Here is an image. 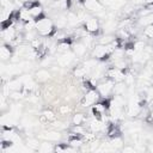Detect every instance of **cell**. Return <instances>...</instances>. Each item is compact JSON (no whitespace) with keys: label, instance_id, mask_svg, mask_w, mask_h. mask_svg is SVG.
<instances>
[{"label":"cell","instance_id":"3957f363","mask_svg":"<svg viewBox=\"0 0 153 153\" xmlns=\"http://www.w3.org/2000/svg\"><path fill=\"white\" fill-rule=\"evenodd\" d=\"M100 98H102V97H100V94H99V92L97 91L96 87L90 88V90H87L86 93L84 94L82 100H81V105H82L84 108H90V106H92L94 103H97Z\"/></svg>","mask_w":153,"mask_h":153},{"label":"cell","instance_id":"4fadbf2b","mask_svg":"<svg viewBox=\"0 0 153 153\" xmlns=\"http://www.w3.org/2000/svg\"><path fill=\"white\" fill-rule=\"evenodd\" d=\"M54 24H55V27L57 30H65L67 26H68V19H67V13H63V12H59L54 16V19H53Z\"/></svg>","mask_w":153,"mask_h":153},{"label":"cell","instance_id":"f546056e","mask_svg":"<svg viewBox=\"0 0 153 153\" xmlns=\"http://www.w3.org/2000/svg\"><path fill=\"white\" fill-rule=\"evenodd\" d=\"M146 45H147V44H146L143 41H141V39H136V41L133 42V49H134L135 53H136V51H142Z\"/></svg>","mask_w":153,"mask_h":153},{"label":"cell","instance_id":"484cf974","mask_svg":"<svg viewBox=\"0 0 153 153\" xmlns=\"http://www.w3.org/2000/svg\"><path fill=\"white\" fill-rule=\"evenodd\" d=\"M128 90V86L126 85L124 81H118V82H115V86H114V94H122L124 96L126 92Z\"/></svg>","mask_w":153,"mask_h":153},{"label":"cell","instance_id":"8fae6325","mask_svg":"<svg viewBox=\"0 0 153 153\" xmlns=\"http://www.w3.org/2000/svg\"><path fill=\"white\" fill-rule=\"evenodd\" d=\"M106 128H108V124H106V123H104L100 118L92 117V118L88 121V129H90L91 131L96 133V134L104 131Z\"/></svg>","mask_w":153,"mask_h":153},{"label":"cell","instance_id":"5bb4252c","mask_svg":"<svg viewBox=\"0 0 153 153\" xmlns=\"http://www.w3.org/2000/svg\"><path fill=\"white\" fill-rule=\"evenodd\" d=\"M87 50H90L88 47H87L85 43H82L81 41H79V42H76V43H73V45H72V51L75 54V56H76L78 59L84 57V56L86 55Z\"/></svg>","mask_w":153,"mask_h":153},{"label":"cell","instance_id":"ffe728a7","mask_svg":"<svg viewBox=\"0 0 153 153\" xmlns=\"http://www.w3.org/2000/svg\"><path fill=\"white\" fill-rule=\"evenodd\" d=\"M90 73H91V72L87 69V67H86L84 63L76 66V67L73 69V74H74V76H76V78H84V76L88 75Z\"/></svg>","mask_w":153,"mask_h":153},{"label":"cell","instance_id":"e575fe53","mask_svg":"<svg viewBox=\"0 0 153 153\" xmlns=\"http://www.w3.org/2000/svg\"><path fill=\"white\" fill-rule=\"evenodd\" d=\"M122 151H123V152H135L136 148H134V146L128 145V146H124V147L122 148Z\"/></svg>","mask_w":153,"mask_h":153},{"label":"cell","instance_id":"f1b7e54d","mask_svg":"<svg viewBox=\"0 0 153 153\" xmlns=\"http://www.w3.org/2000/svg\"><path fill=\"white\" fill-rule=\"evenodd\" d=\"M71 133L76 134V135H84L86 133V129H85L84 124H73L71 127Z\"/></svg>","mask_w":153,"mask_h":153},{"label":"cell","instance_id":"2e32d148","mask_svg":"<svg viewBox=\"0 0 153 153\" xmlns=\"http://www.w3.org/2000/svg\"><path fill=\"white\" fill-rule=\"evenodd\" d=\"M50 76H51L50 72L45 68H39L38 71L35 72V79L37 82H45L50 79Z\"/></svg>","mask_w":153,"mask_h":153},{"label":"cell","instance_id":"4316f807","mask_svg":"<svg viewBox=\"0 0 153 153\" xmlns=\"http://www.w3.org/2000/svg\"><path fill=\"white\" fill-rule=\"evenodd\" d=\"M87 121V117L82 112H76L72 117V123L73 124H84Z\"/></svg>","mask_w":153,"mask_h":153},{"label":"cell","instance_id":"ba28073f","mask_svg":"<svg viewBox=\"0 0 153 153\" xmlns=\"http://www.w3.org/2000/svg\"><path fill=\"white\" fill-rule=\"evenodd\" d=\"M39 140H45V141H51V142H59L63 137V135L59 130H45L42 131L37 135Z\"/></svg>","mask_w":153,"mask_h":153},{"label":"cell","instance_id":"ac0fdd59","mask_svg":"<svg viewBox=\"0 0 153 153\" xmlns=\"http://www.w3.org/2000/svg\"><path fill=\"white\" fill-rule=\"evenodd\" d=\"M7 86H8V88L11 90V91H20V90H23V81H22V79H20V76L19 78H12L11 80H8L7 81Z\"/></svg>","mask_w":153,"mask_h":153},{"label":"cell","instance_id":"d6986e66","mask_svg":"<svg viewBox=\"0 0 153 153\" xmlns=\"http://www.w3.org/2000/svg\"><path fill=\"white\" fill-rule=\"evenodd\" d=\"M136 24L137 26L140 27H145V26H148V25H153V12L147 14V16H142V17H139L137 20H136Z\"/></svg>","mask_w":153,"mask_h":153},{"label":"cell","instance_id":"30bf717a","mask_svg":"<svg viewBox=\"0 0 153 153\" xmlns=\"http://www.w3.org/2000/svg\"><path fill=\"white\" fill-rule=\"evenodd\" d=\"M82 6H84L85 10H87L88 12L94 13V14L105 10V7L99 2V0H85L82 2Z\"/></svg>","mask_w":153,"mask_h":153},{"label":"cell","instance_id":"7c38bea8","mask_svg":"<svg viewBox=\"0 0 153 153\" xmlns=\"http://www.w3.org/2000/svg\"><path fill=\"white\" fill-rule=\"evenodd\" d=\"M117 24L118 22L115 18H108L105 20H103V23L100 24V31L102 33H112L117 30Z\"/></svg>","mask_w":153,"mask_h":153},{"label":"cell","instance_id":"d4e9b609","mask_svg":"<svg viewBox=\"0 0 153 153\" xmlns=\"http://www.w3.org/2000/svg\"><path fill=\"white\" fill-rule=\"evenodd\" d=\"M111 148L114 151H117V149H122L123 148V145H124V141L122 140L121 136H116V137H111L110 141H109Z\"/></svg>","mask_w":153,"mask_h":153},{"label":"cell","instance_id":"d6a6232c","mask_svg":"<svg viewBox=\"0 0 153 153\" xmlns=\"http://www.w3.org/2000/svg\"><path fill=\"white\" fill-rule=\"evenodd\" d=\"M53 61H54L53 57L47 55V56H44V57L41 59V66H42V67H48V66H50V65L53 63Z\"/></svg>","mask_w":153,"mask_h":153},{"label":"cell","instance_id":"8992f818","mask_svg":"<svg viewBox=\"0 0 153 153\" xmlns=\"http://www.w3.org/2000/svg\"><path fill=\"white\" fill-rule=\"evenodd\" d=\"M76 56L75 54L69 50V51H66V53H62V54H59L57 59H56V63L60 66V67H68L71 66L74 61H75Z\"/></svg>","mask_w":153,"mask_h":153},{"label":"cell","instance_id":"8d00e7d4","mask_svg":"<svg viewBox=\"0 0 153 153\" xmlns=\"http://www.w3.org/2000/svg\"><path fill=\"white\" fill-rule=\"evenodd\" d=\"M143 5L145 6H148V7H153V0H145L143 1Z\"/></svg>","mask_w":153,"mask_h":153},{"label":"cell","instance_id":"cb8c5ba5","mask_svg":"<svg viewBox=\"0 0 153 153\" xmlns=\"http://www.w3.org/2000/svg\"><path fill=\"white\" fill-rule=\"evenodd\" d=\"M25 145L30 148V151H38L41 142H39V139L38 137H31L30 136V137H27L25 140Z\"/></svg>","mask_w":153,"mask_h":153},{"label":"cell","instance_id":"836d02e7","mask_svg":"<svg viewBox=\"0 0 153 153\" xmlns=\"http://www.w3.org/2000/svg\"><path fill=\"white\" fill-rule=\"evenodd\" d=\"M42 6H50L55 0H37Z\"/></svg>","mask_w":153,"mask_h":153},{"label":"cell","instance_id":"e0dca14e","mask_svg":"<svg viewBox=\"0 0 153 153\" xmlns=\"http://www.w3.org/2000/svg\"><path fill=\"white\" fill-rule=\"evenodd\" d=\"M30 12H31V16H32V18L33 19H37V18H39V17H42V16H44V10H43V7H42V5L38 2V1H36L30 8Z\"/></svg>","mask_w":153,"mask_h":153},{"label":"cell","instance_id":"d590c367","mask_svg":"<svg viewBox=\"0 0 153 153\" xmlns=\"http://www.w3.org/2000/svg\"><path fill=\"white\" fill-rule=\"evenodd\" d=\"M143 1H145V0H130V4H133V5L137 6V7H140L141 5H143Z\"/></svg>","mask_w":153,"mask_h":153},{"label":"cell","instance_id":"7a4b0ae2","mask_svg":"<svg viewBox=\"0 0 153 153\" xmlns=\"http://www.w3.org/2000/svg\"><path fill=\"white\" fill-rule=\"evenodd\" d=\"M114 86H115V81L105 76L104 79L98 81L96 88L99 92L102 98H111L110 96L114 94Z\"/></svg>","mask_w":153,"mask_h":153},{"label":"cell","instance_id":"1f68e13d","mask_svg":"<svg viewBox=\"0 0 153 153\" xmlns=\"http://www.w3.org/2000/svg\"><path fill=\"white\" fill-rule=\"evenodd\" d=\"M142 35H143V37H146V38H153V25L145 26V29H143V31H142Z\"/></svg>","mask_w":153,"mask_h":153},{"label":"cell","instance_id":"6da1fadb","mask_svg":"<svg viewBox=\"0 0 153 153\" xmlns=\"http://www.w3.org/2000/svg\"><path fill=\"white\" fill-rule=\"evenodd\" d=\"M35 20H36V31H37L38 36H41V37L54 36L55 32L57 31L53 19L47 17L45 14L39 17V18H37V19H35Z\"/></svg>","mask_w":153,"mask_h":153},{"label":"cell","instance_id":"83f0119b","mask_svg":"<svg viewBox=\"0 0 153 153\" xmlns=\"http://www.w3.org/2000/svg\"><path fill=\"white\" fill-rule=\"evenodd\" d=\"M41 114H42V115H43V116L47 118L48 123H51V122H54V121H56V120H57V116H56V114H55L53 110L45 109V110H43Z\"/></svg>","mask_w":153,"mask_h":153},{"label":"cell","instance_id":"277c9868","mask_svg":"<svg viewBox=\"0 0 153 153\" xmlns=\"http://www.w3.org/2000/svg\"><path fill=\"white\" fill-rule=\"evenodd\" d=\"M82 27L91 35H93V33L97 35L98 32H102L100 31V20L97 17H93V16H91L88 19H86L82 23Z\"/></svg>","mask_w":153,"mask_h":153},{"label":"cell","instance_id":"9c48e42d","mask_svg":"<svg viewBox=\"0 0 153 153\" xmlns=\"http://www.w3.org/2000/svg\"><path fill=\"white\" fill-rule=\"evenodd\" d=\"M14 54V47L2 42L1 48H0V57H1V62H10L12 56Z\"/></svg>","mask_w":153,"mask_h":153},{"label":"cell","instance_id":"44dd1931","mask_svg":"<svg viewBox=\"0 0 153 153\" xmlns=\"http://www.w3.org/2000/svg\"><path fill=\"white\" fill-rule=\"evenodd\" d=\"M116 39V36L114 33H102L98 39H97V43L98 44H110L112 43Z\"/></svg>","mask_w":153,"mask_h":153},{"label":"cell","instance_id":"9a60e30c","mask_svg":"<svg viewBox=\"0 0 153 153\" xmlns=\"http://www.w3.org/2000/svg\"><path fill=\"white\" fill-rule=\"evenodd\" d=\"M17 18H18V20H20V22H23V23H27V22H30V20L33 19L32 16H31L30 10L26 8V7H24V6L20 7V8L17 11Z\"/></svg>","mask_w":153,"mask_h":153},{"label":"cell","instance_id":"52a82bcc","mask_svg":"<svg viewBox=\"0 0 153 153\" xmlns=\"http://www.w3.org/2000/svg\"><path fill=\"white\" fill-rule=\"evenodd\" d=\"M126 72L127 71H123V69H120V68H116V67L111 66V67H108L106 73H105V76L109 78V79H111V80H114L115 82L124 81Z\"/></svg>","mask_w":153,"mask_h":153},{"label":"cell","instance_id":"603a6c76","mask_svg":"<svg viewBox=\"0 0 153 153\" xmlns=\"http://www.w3.org/2000/svg\"><path fill=\"white\" fill-rule=\"evenodd\" d=\"M54 151H55V145L51 143V141H45V140L41 142L39 148H38V152H43V153H50Z\"/></svg>","mask_w":153,"mask_h":153},{"label":"cell","instance_id":"4dcf8cb0","mask_svg":"<svg viewBox=\"0 0 153 153\" xmlns=\"http://www.w3.org/2000/svg\"><path fill=\"white\" fill-rule=\"evenodd\" d=\"M59 112L60 115H63V116H67L72 112V108L68 105V104H63V105H60L59 108Z\"/></svg>","mask_w":153,"mask_h":153},{"label":"cell","instance_id":"5b68a950","mask_svg":"<svg viewBox=\"0 0 153 153\" xmlns=\"http://www.w3.org/2000/svg\"><path fill=\"white\" fill-rule=\"evenodd\" d=\"M18 33H19V32L17 31V29H16L14 25L4 27V29L1 30V38H2V42L8 43V44H12V43L14 42V39L17 38Z\"/></svg>","mask_w":153,"mask_h":153},{"label":"cell","instance_id":"7402d4cb","mask_svg":"<svg viewBox=\"0 0 153 153\" xmlns=\"http://www.w3.org/2000/svg\"><path fill=\"white\" fill-rule=\"evenodd\" d=\"M67 19H68V26L69 27H75V26H78L80 24V19H79L76 12L69 11L67 13Z\"/></svg>","mask_w":153,"mask_h":153}]
</instances>
